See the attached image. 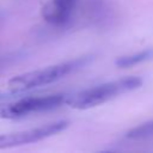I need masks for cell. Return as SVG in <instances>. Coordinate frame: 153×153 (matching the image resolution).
<instances>
[{"instance_id":"52a82bcc","label":"cell","mask_w":153,"mask_h":153,"mask_svg":"<svg viewBox=\"0 0 153 153\" xmlns=\"http://www.w3.org/2000/svg\"><path fill=\"white\" fill-rule=\"evenodd\" d=\"M152 56H153V50L147 49V50H142L140 53H135L131 55L120 56L116 59L115 65L117 67H121V68H127V67H131V66H135L137 63H141V62L151 59Z\"/></svg>"},{"instance_id":"277c9868","label":"cell","mask_w":153,"mask_h":153,"mask_svg":"<svg viewBox=\"0 0 153 153\" xmlns=\"http://www.w3.org/2000/svg\"><path fill=\"white\" fill-rule=\"evenodd\" d=\"M69 126L68 121L60 120L51 123H47L41 127L30 128L16 133H8L0 135V149L18 147L22 145H27L31 142H37L44 140L49 136H53L62 130H65Z\"/></svg>"},{"instance_id":"30bf717a","label":"cell","mask_w":153,"mask_h":153,"mask_svg":"<svg viewBox=\"0 0 153 153\" xmlns=\"http://www.w3.org/2000/svg\"><path fill=\"white\" fill-rule=\"evenodd\" d=\"M5 18H6V12L2 11V10H0V20H2Z\"/></svg>"},{"instance_id":"8992f818","label":"cell","mask_w":153,"mask_h":153,"mask_svg":"<svg viewBox=\"0 0 153 153\" xmlns=\"http://www.w3.org/2000/svg\"><path fill=\"white\" fill-rule=\"evenodd\" d=\"M87 11L90 18L92 17V20L99 25L108 23L111 18V7L108 0H90Z\"/></svg>"},{"instance_id":"5b68a950","label":"cell","mask_w":153,"mask_h":153,"mask_svg":"<svg viewBox=\"0 0 153 153\" xmlns=\"http://www.w3.org/2000/svg\"><path fill=\"white\" fill-rule=\"evenodd\" d=\"M78 0H51L42 8V17L53 25H63L69 22Z\"/></svg>"},{"instance_id":"9c48e42d","label":"cell","mask_w":153,"mask_h":153,"mask_svg":"<svg viewBox=\"0 0 153 153\" xmlns=\"http://www.w3.org/2000/svg\"><path fill=\"white\" fill-rule=\"evenodd\" d=\"M26 55L27 54L24 50H16V51H11V53H7L5 55H1L0 56V73L6 71L11 66L18 63L23 59H25Z\"/></svg>"},{"instance_id":"ba28073f","label":"cell","mask_w":153,"mask_h":153,"mask_svg":"<svg viewBox=\"0 0 153 153\" xmlns=\"http://www.w3.org/2000/svg\"><path fill=\"white\" fill-rule=\"evenodd\" d=\"M127 137L131 140H143L153 137V121H148L131 128L127 131Z\"/></svg>"},{"instance_id":"3957f363","label":"cell","mask_w":153,"mask_h":153,"mask_svg":"<svg viewBox=\"0 0 153 153\" xmlns=\"http://www.w3.org/2000/svg\"><path fill=\"white\" fill-rule=\"evenodd\" d=\"M67 94H50L42 97H23L14 103L0 105V117L2 118H17L29 114L48 111L59 108L66 103Z\"/></svg>"},{"instance_id":"7a4b0ae2","label":"cell","mask_w":153,"mask_h":153,"mask_svg":"<svg viewBox=\"0 0 153 153\" xmlns=\"http://www.w3.org/2000/svg\"><path fill=\"white\" fill-rule=\"evenodd\" d=\"M141 85H142L141 78L127 76L80 91L73 96H68L66 103L75 109H88L103 104L122 93L136 90Z\"/></svg>"},{"instance_id":"6da1fadb","label":"cell","mask_w":153,"mask_h":153,"mask_svg":"<svg viewBox=\"0 0 153 153\" xmlns=\"http://www.w3.org/2000/svg\"><path fill=\"white\" fill-rule=\"evenodd\" d=\"M93 60V55H84L73 60H68L65 62H60L42 69L27 72L13 76L8 81L10 88L14 92H24L30 88L44 86L51 82H55L66 75L79 71L80 68L85 67Z\"/></svg>"}]
</instances>
